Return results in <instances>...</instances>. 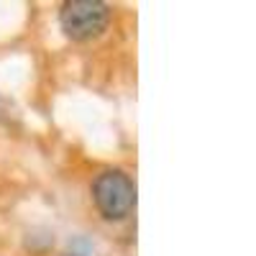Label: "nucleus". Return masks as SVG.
<instances>
[{
	"mask_svg": "<svg viewBox=\"0 0 256 256\" xmlns=\"http://www.w3.org/2000/svg\"><path fill=\"white\" fill-rule=\"evenodd\" d=\"M110 24V6L102 0H70L59 10V26L72 41L98 38Z\"/></svg>",
	"mask_w": 256,
	"mask_h": 256,
	"instance_id": "1",
	"label": "nucleus"
},
{
	"mask_svg": "<svg viewBox=\"0 0 256 256\" xmlns=\"http://www.w3.org/2000/svg\"><path fill=\"white\" fill-rule=\"evenodd\" d=\"M92 200L102 218L120 220L136 205V184L120 169H105L92 182Z\"/></svg>",
	"mask_w": 256,
	"mask_h": 256,
	"instance_id": "2",
	"label": "nucleus"
},
{
	"mask_svg": "<svg viewBox=\"0 0 256 256\" xmlns=\"http://www.w3.org/2000/svg\"><path fill=\"white\" fill-rule=\"evenodd\" d=\"M88 251H90V244L84 238H80V241H74L70 246V254H74V256H88Z\"/></svg>",
	"mask_w": 256,
	"mask_h": 256,
	"instance_id": "3",
	"label": "nucleus"
}]
</instances>
